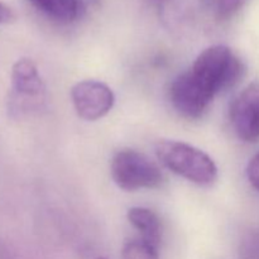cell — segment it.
<instances>
[{
	"mask_svg": "<svg viewBox=\"0 0 259 259\" xmlns=\"http://www.w3.org/2000/svg\"><path fill=\"white\" fill-rule=\"evenodd\" d=\"M121 259H159L158 248L141 238L128 240L121 249Z\"/></svg>",
	"mask_w": 259,
	"mask_h": 259,
	"instance_id": "9c48e42d",
	"label": "cell"
},
{
	"mask_svg": "<svg viewBox=\"0 0 259 259\" xmlns=\"http://www.w3.org/2000/svg\"><path fill=\"white\" fill-rule=\"evenodd\" d=\"M247 177L250 185L259 191V152L250 158L247 166Z\"/></svg>",
	"mask_w": 259,
	"mask_h": 259,
	"instance_id": "7c38bea8",
	"label": "cell"
},
{
	"mask_svg": "<svg viewBox=\"0 0 259 259\" xmlns=\"http://www.w3.org/2000/svg\"><path fill=\"white\" fill-rule=\"evenodd\" d=\"M156 156L174 174L200 185L210 186L218 179V167L209 154L179 141L163 139L156 144Z\"/></svg>",
	"mask_w": 259,
	"mask_h": 259,
	"instance_id": "7a4b0ae2",
	"label": "cell"
},
{
	"mask_svg": "<svg viewBox=\"0 0 259 259\" xmlns=\"http://www.w3.org/2000/svg\"><path fill=\"white\" fill-rule=\"evenodd\" d=\"M71 99L77 115L88 121L104 118L115 104L113 90L96 80H83L73 85Z\"/></svg>",
	"mask_w": 259,
	"mask_h": 259,
	"instance_id": "5b68a950",
	"label": "cell"
},
{
	"mask_svg": "<svg viewBox=\"0 0 259 259\" xmlns=\"http://www.w3.org/2000/svg\"><path fill=\"white\" fill-rule=\"evenodd\" d=\"M244 73V63L229 47L211 46L197 56L189 71L175 78L169 100L182 116L197 119L218 94L237 85Z\"/></svg>",
	"mask_w": 259,
	"mask_h": 259,
	"instance_id": "6da1fadb",
	"label": "cell"
},
{
	"mask_svg": "<svg viewBox=\"0 0 259 259\" xmlns=\"http://www.w3.org/2000/svg\"><path fill=\"white\" fill-rule=\"evenodd\" d=\"M244 259H259V232L249 235L243 244Z\"/></svg>",
	"mask_w": 259,
	"mask_h": 259,
	"instance_id": "8fae6325",
	"label": "cell"
},
{
	"mask_svg": "<svg viewBox=\"0 0 259 259\" xmlns=\"http://www.w3.org/2000/svg\"><path fill=\"white\" fill-rule=\"evenodd\" d=\"M156 2H159V3H163V2H166V0H156Z\"/></svg>",
	"mask_w": 259,
	"mask_h": 259,
	"instance_id": "5bb4252c",
	"label": "cell"
},
{
	"mask_svg": "<svg viewBox=\"0 0 259 259\" xmlns=\"http://www.w3.org/2000/svg\"><path fill=\"white\" fill-rule=\"evenodd\" d=\"M243 0H215L217 13L222 19H228L233 17L242 7Z\"/></svg>",
	"mask_w": 259,
	"mask_h": 259,
	"instance_id": "30bf717a",
	"label": "cell"
},
{
	"mask_svg": "<svg viewBox=\"0 0 259 259\" xmlns=\"http://www.w3.org/2000/svg\"><path fill=\"white\" fill-rule=\"evenodd\" d=\"M110 172L116 186L125 191L154 189L163 181V175L157 163L134 149L118 152L111 161Z\"/></svg>",
	"mask_w": 259,
	"mask_h": 259,
	"instance_id": "3957f363",
	"label": "cell"
},
{
	"mask_svg": "<svg viewBox=\"0 0 259 259\" xmlns=\"http://www.w3.org/2000/svg\"><path fill=\"white\" fill-rule=\"evenodd\" d=\"M12 18L13 13L10 10V8H8L4 3L0 2V24L9 22V20H12Z\"/></svg>",
	"mask_w": 259,
	"mask_h": 259,
	"instance_id": "4fadbf2b",
	"label": "cell"
},
{
	"mask_svg": "<svg viewBox=\"0 0 259 259\" xmlns=\"http://www.w3.org/2000/svg\"><path fill=\"white\" fill-rule=\"evenodd\" d=\"M98 259H106V258H98Z\"/></svg>",
	"mask_w": 259,
	"mask_h": 259,
	"instance_id": "9a60e30c",
	"label": "cell"
},
{
	"mask_svg": "<svg viewBox=\"0 0 259 259\" xmlns=\"http://www.w3.org/2000/svg\"><path fill=\"white\" fill-rule=\"evenodd\" d=\"M10 110L15 113L34 110L46 96V85L37 66L30 58H20L10 73Z\"/></svg>",
	"mask_w": 259,
	"mask_h": 259,
	"instance_id": "277c9868",
	"label": "cell"
},
{
	"mask_svg": "<svg viewBox=\"0 0 259 259\" xmlns=\"http://www.w3.org/2000/svg\"><path fill=\"white\" fill-rule=\"evenodd\" d=\"M29 3L48 18L61 23L75 22L83 12L81 0H29Z\"/></svg>",
	"mask_w": 259,
	"mask_h": 259,
	"instance_id": "ba28073f",
	"label": "cell"
},
{
	"mask_svg": "<svg viewBox=\"0 0 259 259\" xmlns=\"http://www.w3.org/2000/svg\"><path fill=\"white\" fill-rule=\"evenodd\" d=\"M128 222L141 234V239L159 248L162 238V225L158 215L147 207H131L126 212Z\"/></svg>",
	"mask_w": 259,
	"mask_h": 259,
	"instance_id": "52a82bcc",
	"label": "cell"
},
{
	"mask_svg": "<svg viewBox=\"0 0 259 259\" xmlns=\"http://www.w3.org/2000/svg\"><path fill=\"white\" fill-rule=\"evenodd\" d=\"M230 123L238 138L247 143L259 141V82L248 85L230 105Z\"/></svg>",
	"mask_w": 259,
	"mask_h": 259,
	"instance_id": "8992f818",
	"label": "cell"
}]
</instances>
